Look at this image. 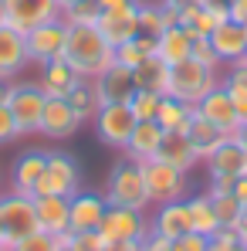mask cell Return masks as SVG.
Returning <instances> with one entry per match:
<instances>
[{
    "label": "cell",
    "instance_id": "cell-1",
    "mask_svg": "<svg viewBox=\"0 0 247 251\" xmlns=\"http://www.w3.org/2000/svg\"><path fill=\"white\" fill-rule=\"evenodd\" d=\"M65 58L75 65V72L82 78H95L115 61V48L102 38V31L95 24H68Z\"/></svg>",
    "mask_w": 247,
    "mask_h": 251
},
{
    "label": "cell",
    "instance_id": "cell-2",
    "mask_svg": "<svg viewBox=\"0 0 247 251\" xmlns=\"http://www.w3.org/2000/svg\"><path fill=\"white\" fill-rule=\"evenodd\" d=\"M105 201L109 207H135L146 210L149 207V194H146V180H142V163L122 156L115 167L109 170V180H105Z\"/></svg>",
    "mask_w": 247,
    "mask_h": 251
},
{
    "label": "cell",
    "instance_id": "cell-3",
    "mask_svg": "<svg viewBox=\"0 0 247 251\" xmlns=\"http://www.w3.org/2000/svg\"><path fill=\"white\" fill-rule=\"evenodd\" d=\"M213 85H220V68H210V65L197 61V58H186V61H180V65H169L166 95L197 105Z\"/></svg>",
    "mask_w": 247,
    "mask_h": 251
},
{
    "label": "cell",
    "instance_id": "cell-4",
    "mask_svg": "<svg viewBox=\"0 0 247 251\" xmlns=\"http://www.w3.org/2000/svg\"><path fill=\"white\" fill-rule=\"evenodd\" d=\"M44 88L38 82H10L7 92V109L14 112V123H17V136L27 139V136H38L41 129V112H44Z\"/></svg>",
    "mask_w": 247,
    "mask_h": 251
},
{
    "label": "cell",
    "instance_id": "cell-5",
    "mask_svg": "<svg viewBox=\"0 0 247 251\" xmlns=\"http://www.w3.org/2000/svg\"><path fill=\"white\" fill-rule=\"evenodd\" d=\"M0 227H3V241H7V248L17 245V241H24L27 234L41 231V224H38V210H34V197H27V194H14V190L0 194Z\"/></svg>",
    "mask_w": 247,
    "mask_h": 251
},
{
    "label": "cell",
    "instance_id": "cell-6",
    "mask_svg": "<svg viewBox=\"0 0 247 251\" xmlns=\"http://www.w3.org/2000/svg\"><path fill=\"white\" fill-rule=\"evenodd\" d=\"M82 190V167L71 153L65 150H47V167H44V176L38 183V194H54V197H71Z\"/></svg>",
    "mask_w": 247,
    "mask_h": 251
},
{
    "label": "cell",
    "instance_id": "cell-7",
    "mask_svg": "<svg viewBox=\"0 0 247 251\" xmlns=\"http://www.w3.org/2000/svg\"><path fill=\"white\" fill-rule=\"evenodd\" d=\"M186 176L180 167H169L163 160H146L142 163V180H146V194H149V204H169V201H183L186 197Z\"/></svg>",
    "mask_w": 247,
    "mask_h": 251
},
{
    "label": "cell",
    "instance_id": "cell-8",
    "mask_svg": "<svg viewBox=\"0 0 247 251\" xmlns=\"http://www.w3.org/2000/svg\"><path fill=\"white\" fill-rule=\"evenodd\" d=\"M91 126H95V136H98L102 146H112V150L122 153L132 129H135V116H132L129 102H115V105H102L95 112Z\"/></svg>",
    "mask_w": 247,
    "mask_h": 251
},
{
    "label": "cell",
    "instance_id": "cell-9",
    "mask_svg": "<svg viewBox=\"0 0 247 251\" xmlns=\"http://www.w3.org/2000/svg\"><path fill=\"white\" fill-rule=\"evenodd\" d=\"M105 241H146L149 238V214L135 207H109L98 224Z\"/></svg>",
    "mask_w": 247,
    "mask_h": 251
},
{
    "label": "cell",
    "instance_id": "cell-10",
    "mask_svg": "<svg viewBox=\"0 0 247 251\" xmlns=\"http://www.w3.org/2000/svg\"><path fill=\"white\" fill-rule=\"evenodd\" d=\"M27 38V58L31 65H47L54 58H65V41H68V24L58 17V21H47V24H38L34 31L24 34Z\"/></svg>",
    "mask_w": 247,
    "mask_h": 251
},
{
    "label": "cell",
    "instance_id": "cell-11",
    "mask_svg": "<svg viewBox=\"0 0 247 251\" xmlns=\"http://www.w3.org/2000/svg\"><path fill=\"white\" fill-rule=\"evenodd\" d=\"M7 7V24L21 34L34 31L38 24H47V21H58L61 17V7L58 0H3Z\"/></svg>",
    "mask_w": 247,
    "mask_h": 251
},
{
    "label": "cell",
    "instance_id": "cell-12",
    "mask_svg": "<svg viewBox=\"0 0 247 251\" xmlns=\"http://www.w3.org/2000/svg\"><path fill=\"white\" fill-rule=\"evenodd\" d=\"M44 167H47V150L31 146V150L17 153L14 163H10V190L34 197L38 194V183H41V176H44Z\"/></svg>",
    "mask_w": 247,
    "mask_h": 251
},
{
    "label": "cell",
    "instance_id": "cell-13",
    "mask_svg": "<svg viewBox=\"0 0 247 251\" xmlns=\"http://www.w3.org/2000/svg\"><path fill=\"white\" fill-rule=\"evenodd\" d=\"M203 163H206L210 180H237V176L247 170V150L237 143V136H227Z\"/></svg>",
    "mask_w": 247,
    "mask_h": 251
},
{
    "label": "cell",
    "instance_id": "cell-14",
    "mask_svg": "<svg viewBox=\"0 0 247 251\" xmlns=\"http://www.w3.org/2000/svg\"><path fill=\"white\" fill-rule=\"evenodd\" d=\"M206 41L213 44L220 65H237V61L247 54V24H237V21L224 17V21L210 31Z\"/></svg>",
    "mask_w": 247,
    "mask_h": 251
},
{
    "label": "cell",
    "instance_id": "cell-15",
    "mask_svg": "<svg viewBox=\"0 0 247 251\" xmlns=\"http://www.w3.org/2000/svg\"><path fill=\"white\" fill-rule=\"evenodd\" d=\"M197 112L203 116L206 123H213L220 132H227V136H234L237 126H241V116H237V109H234V102H230V95H227L224 85H213L206 92L203 99L197 102Z\"/></svg>",
    "mask_w": 247,
    "mask_h": 251
},
{
    "label": "cell",
    "instance_id": "cell-16",
    "mask_svg": "<svg viewBox=\"0 0 247 251\" xmlns=\"http://www.w3.org/2000/svg\"><path fill=\"white\" fill-rule=\"evenodd\" d=\"M27 65H31V58H27V38L21 31H14L10 24L0 27V78L3 82H17Z\"/></svg>",
    "mask_w": 247,
    "mask_h": 251
},
{
    "label": "cell",
    "instance_id": "cell-17",
    "mask_svg": "<svg viewBox=\"0 0 247 251\" xmlns=\"http://www.w3.org/2000/svg\"><path fill=\"white\" fill-rule=\"evenodd\" d=\"M109 210L105 194H91V190H78L68 197V221H71V231H95L102 224Z\"/></svg>",
    "mask_w": 247,
    "mask_h": 251
},
{
    "label": "cell",
    "instance_id": "cell-18",
    "mask_svg": "<svg viewBox=\"0 0 247 251\" xmlns=\"http://www.w3.org/2000/svg\"><path fill=\"white\" fill-rule=\"evenodd\" d=\"M82 129V119L71 112L68 99H47L41 112V132L44 139H71L75 132Z\"/></svg>",
    "mask_w": 247,
    "mask_h": 251
},
{
    "label": "cell",
    "instance_id": "cell-19",
    "mask_svg": "<svg viewBox=\"0 0 247 251\" xmlns=\"http://www.w3.org/2000/svg\"><path fill=\"white\" fill-rule=\"evenodd\" d=\"M95 82V92H98V102L102 105H115V102H129L132 99V92H135V78H132V72L119 65V61H112L102 75H95L91 78Z\"/></svg>",
    "mask_w": 247,
    "mask_h": 251
},
{
    "label": "cell",
    "instance_id": "cell-20",
    "mask_svg": "<svg viewBox=\"0 0 247 251\" xmlns=\"http://www.w3.org/2000/svg\"><path fill=\"white\" fill-rule=\"evenodd\" d=\"M82 82V75L75 72V65L68 58H54L41 65V75H38V85L44 88L47 99H68V92Z\"/></svg>",
    "mask_w": 247,
    "mask_h": 251
},
{
    "label": "cell",
    "instance_id": "cell-21",
    "mask_svg": "<svg viewBox=\"0 0 247 251\" xmlns=\"http://www.w3.org/2000/svg\"><path fill=\"white\" fill-rule=\"evenodd\" d=\"M159 139H163V126L156 123V119H135V129H132V136L125 143L122 156L135 160V163H146V160L156 156Z\"/></svg>",
    "mask_w": 247,
    "mask_h": 251
},
{
    "label": "cell",
    "instance_id": "cell-22",
    "mask_svg": "<svg viewBox=\"0 0 247 251\" xmlns=\"http://www.w3.org/2000/svg\"><path fill=\"white\" fill-rule=\"evenodd\" d=\"M149 227L153 234H159L166 241H176L190 231V214H186V204L183 201H169V204H159L156 214L149 217Z\"/></svg>",
    "mask_w": 247,
    "mask_h": 251
},
{
    "label": "cell",
    "instance_id": "cell-23",
    "mask_svg": "<svg viewBox=\"0 0 247 251\" xmlns=\"http://www.w3.org/2000/svg\"><path fill=\"white\" fill-rule=\"evenodd\" d=\"M34 210H38L41 231L54 234V238H65V234L71 231V221H68V197L41 194V197H34Z\"/></svg>",
    "mask_w": 247,
    "mask_h": 251
},
{
    "label": "cell",
    "instance_id": "cell-24",
    "mask_svg": "<svg viewBox=\"0 0 247 251\" xmlns=\"http://www.w3.org/2000/svg\"><path fill=\"white\" fill-rule=\"evenodd\" d=\"M135 10H139V7H132V10H102V17H98L95 27L102 31V38L112 44V48H119V44L132 41V38L139 34Z\"/></svg>",
    "mask_w": 247,
    "mask_h": 251
},
{
    "label": "cell",
    "instance_id": "cell-25",
    "mask_svg": "<svg viewBox=\"0 0 247 251\" xmlns=\"http://www.w3.org/2000/svg\"><path fill=\"white\" fill-rule=\"evenodd\" d=\"M156 160H163L169 167H180L183 173H190V170L200 163V156H197V150L190 146L186 132H163L159 150H156Z\"/></svg>",
    "mask_w": 247,
    "mask_h": 251
},
{
    "label": "cell",
    "instance_id": "cell-26",
    "mask_svg": "<svg viewBox=\"0 0 247 251\" xmlns=\"http://www.w3.org/2000/svg\"><path fill=\"white\" fill-rule=\"evenodd\" d=\"M183 132H186L190 146L197 150L200 163H203L206 156H210V153H213V150H217V146H220V143L227 139V132H220V129H217L213 123H206V119L200 116V112H193V119H190V126H186Z\"/></svg>",
    "mask_w": 247,
    "mask_h": 251
},
{
    "label": "cell",
    "instance_id": "cell-27",
    "mask_svg": "<svg viewBox=\"0 0 247 251\" xmlns=\"http://www.w3.org/2000/svg\"><path fill=\"white\" fill-rule=\"evenodd\" d=\"M190 51H193V38H190L180 24H173V27L159 31V38H156V54L163 58L166 65H180V61H186Z\"/></svg>",
    "mask_w": 247,
    "mask_h": 251
},
{
    "label": "cell",
    "instance_id": "cell-28",
    "mask_svg": "<svg viewBox=\"0 0 247 251\" xmlns=\"http://www.w3.org/2000/svg\"><path fill=\"white\" fill-rule=\"evenodd\" d=\"M183 204H186V214H190V231L206 234V238L220 231V221H217V210H213L210 194H193V197H183Z\"/></svg>",
    "mask_w": 247,
    "mask_h": 251
},
{
    "label": "cell",
    "instance_id": "cell-29",
    "mask_svg": "<svg viewBox=\"0 0 247 251\" xmlns=\"http://www.w3.org/2000/svg\"><path fill=\"white\" fill-rule=\"evenodd\" d=\"M132 78H135V88H149V92L166 95V85H169V65H166L159 54H149L142 65L132 68Z\"/></svg>",
    "mask_w": 247,
    "mask_h": 251
},
{
    "label": "cell",
    "instance_id": "cell-30",
    "mask_svg": "<svg viewBox=\"0 0 247 251\" xmlns=\"http://www.w3.org/2000/svg\"><path fill=\"white\" fill-rule=\"evenodd\" d=\"M193 112H197V105H190L183 99H173V95H163L156 123L163 126V132H183L190 126V119H193Z\"/></svg>",
    "mask_w": 247,
    "mask_h": 251
},
{
    "label": "cell",
    "instance_id": "cell-31",
    "mask_svg": "<svg viewBox=\"0 0 247 251\" xmlns=\"http://www.w3.org/2000/svg\"><path fill=\"white\" fill-rule=\"evenodd\" d=\"M224 17H217V14H210V10H203L200 3H190V7H183L180 14H176V24L193 38V41H200V38H210V31L220 24Z\"/></svg>",
    "mask_w": 247,
    "mask_h": 251
},
{
    "label": "cell",
    "instance_id": "cell-32",
    "mask_svg": "<svg viewBox=\"0 0 247 251\" xmlns=\"http://www.w3.org/2000/svg\"><path fill=\"white\" fill-rule=\"evenodd\" d=\"M68 105H71V112H75L82 123H91V119H95V112L102 109L98 92H95V82H91V78H82V82L68 92Z\"/></svg>",
    "mask_w": 247,
    "mask_h": 251
},
{
    "label": "cell",
    "instance_id": "cell-33",
    "mask_svg": "<svg viewBox=\"0 0 247 251\" xmlns=\"http://www.w3.org/2000/svg\"><path fill=\"white\" fill-rule=\"evenodd\" d=\"M220 85L227 88L241 123H247V68L244 65H227V75H220Z\"/></svg>",
    "mask_w": 247,
    "mask_h": 251
},
{
    "label": "cell",
    "instance_id": "cell-34",
    "mask_svg": "<svg viewBox=\"0 0 247 251\" xmlns=\"http://www.w3.org/2000/svg\"><path fill=\"white\" fill-rule=\"evenodd\" d=\"M149 54H156V38H153V34H135L132 41H125V44L115 48V61L125 65L129 72H132L135 65H142Z\"/></svg>",
    "mask_w": 247,
    "mask_h": 251
},
{
    "label": "cell",
    "instance_id": "cell-35",
    "mask_svg": "<svg viewBox=\"0 0 247 251\" xmlns=\"http://www.w3.org/2000/svg\"><path fill=\"white\" fill-rule=\"evenodd\" d=\"M135 21H139V34H153V38H159V31H166L163 3H142V0H139Z\"/></svg>",
    "mask_w": 247,
    "mask_h": 251
},
{
    "label": "cell",
    "instance_id": "cell-36",
    "mask_svg": "<svg viewBox=\"0 0 247 251\" xmlns=\"http://www.w3.org/2000/svg\"><path fill=\"white\" fill-rule=\"evenodd\" d=\"M159 102H163V95H159V92L135 88V92H132V99H129V109H132V116H135V119H156Z\"/></svg>",
    "mask_w": 247,
    "mask_h": 251
},
{
    "label": "cell",
    "instance_id": "cell-37",
    "mask_svg": "<svg viewBox=\"0 0 247 251\" xmlns=\"http://www.w3.org/2000/svg\"><path fill=\"white\" fill-rule=\"evenodd\" d=\"M98 17H102L98 0H78V3H71V7L61 10L65 24H98Z\"/></svg>",
    "mask_w": 247,
    "mask_h": 251
},
{
    "label": "cell",
    "instance_id": "cell-38",
    "mask_svg": "<svg viewBox=\"0 0 247 251\" xmlns=\"http://www.w3.org/2000/svg\"><path fill=\"white\" fill-rule=\"evenodd\" d=\"M61 241H65L71 251H105L109 248V241L102 238L98 227H95V231H68Z\"/></svg>",
    "mask_w": 247,
    "mask_h": 251
},
{
    "label": "cell",
    "instance_id": "cell-39",
    "mask_svg": "<svg viewBox=\"0 0 247 251\" xmlns=\"http://www.w3.org/2000/svg\"><path fill=\"white\" fill-rule=\"evenodd\" d=\"M210 201H213V210H217L220 227H234V221L241 217V204H237V197L227 190V194H210Z\"/></svg>",
    "mask_w": 247,
    "mask_h": 251
},
{
    "label": "cell",
    "instance_id": "cell-40",
    "mask_svg": "<svg viewBox=\"0 0 247 251\" xmlns=\"http://www.w3.org/2000/svg\"><path fill=\"white\" fill-rule=\"evenodd\" d=\"M58 245H61V238H54V234H47V231H34V234H27L24 241L10 245L7 251H58Z\"/></svg>",
    "mask_w": 247,
    "mask_h": 251
},
{
    "label": "cell",
    "instance_id": "cell-41",
    "mask_svg": "<svg viewBox=\"0 0 247 251\" xmlns=\"http://www.w3.org/2000/svg\"><path fill=\"white\" fill-rule=\"evenodd\" d=\"M210 251H247L237 238L234 227H220L217 234H210Z\"/></svg>",
    "mask_w": 247,
    "mask_h": 251
},
{
    "label": "cell",
    "instance_id": "cell-42",
    "mask_svg": "<svg viewBox=\"0 0 247 251\" xmlns=\"http://www.w3.org/2000/svg\"><path fill=\"white\" fill-rule=\"evenodd\" d=\"M173 251H210V238L197 234V231H186L183 238L173 241Z\"/></svg>",
    "mask_w": 247,
    "mask_h": 251
},
{
    "label": "cell",
    "instance_id": "cell-43",
    "mask_svg": "<svg viewBox=\"0 0 247 251\" xmlns=\"http://www.w3.org/2000/svg\"><path fill=\"white\" fill-rule=\"evenodd\" d=\"M14 139H21L17 136V123H14V112L7 105H0V146H7Z\"/></svg>",
    "mask_w": 247,
    "mask_h": 251
},
{
    "label": "cell",
    "instance_id": "cell-44",
    "mask_svg": "<svg viewBox=\"0 0 247 251\" xmlns=\"http://www.w3.org/2000/svg\"><path fill=\"white\" fill-rule=\"evenodd\" d=\"M190 58H197V61H203L210 68H220V58H217V51H213V44L200 38V41H193V51H190Z\"/></svg>",
    "mask_w": 247,
    "mask_h": 251
},
{
    "label": "cell",
    "instance_id": "cell-45",
    "mask_svg": "<svg viewBox=\"0 0 247 251\" xmlns=\"http://www.w3.org/2000/svg\"><path fill=\"white\" fill-rule=\"evenodd\" d=\"M203 10H210V14H217V17H227L230 14V0H197Z\"/></svg>",
    "mask_w": 247,
    "mask_h": 251
},
{
    "label": "cell",
    "instance_id": "cell-46",
    "mask_svg": "<svg viewBox=\"0 0 247 251\" xmlns=\"http://www.w3.org/2000/svg\"><path fill=\"white\" fill-rule=\"evenodd\" d=\"M142 251H173V241H166V238H159V234L149 231V238L142 241Z\"/></svg>",
    "mask_w": 247,
    "mask_h": 251
},
{
    "label": "cell",
    "instance_id": "cell-47",
    "mask_svg": "<svg viewBox=\"0 0 247 251\" xmlns=\"http://www.w3.org/2000/svg\"><path fill=\"white\" fill-rule=\"evenodd\" d=\"M230 194L237 197V204H241V207H247V173H241V176L230 183Z\"/></svg>",
    "mask_w": 247,
    "mask_h": 251
},
{
    "label": "cell",
    "instance_id": "cell-48",
    "mask_svg": "<svg viewBox=\"0 0 247 251\" xmlns=\"http://www.w3.org/2000/svg\"><path fill=\"white\" fill-rule=\"evenodd\" d=\"M227 17L237 21V24H247V0H230V14Z\"/></svg>",
    "mask_w": 247,
    "mask_h": 251
},
{
    "label": "cell",
    "instance_id": "cell-49",
    "mask_svg": "<svg viewBox=\"0 0 247 251\" xmlns=\"http://www.w3.org/2000/svg\"><path fill=\"white\" fill-rule=\"evenodd\" d=\"M98 7L102 10H132V7H139V0H98Z\"/></svg>",
    "mask_w": 247,
    "mask_h": 251
},
{
    "label": "cell",
    "instance_id": "cell-50",
    "mask_svg": "<svg viewBox=\"0 0 247 251\" xmlns=\"http://www.w3.org/2000/svg\"><path fill=\"white\" fill-rule=\"evenodd\" d=\"M234 231H237V238H241V245L247 248V207H241V217L234 221Z\"/></svg>",
    "mask_w": 247,
    "mask_h": 251
},
{
    "label": "cell",
    "instance_id": "cell-51",
    "mask_svg": "<svg viewBox=\"0 0 247 251\" xmlns=\"http://www.w3.org/2000/svg\"><path fill=\"white\" fill-rule=\"evenodd\" d=\"M105 251H142V241H109Z\"/></svg>",
    "mask_w": 247,
    "mask_h": 251
},
{
    "label": "cell",
    "instance_id": "cell-52",
    "mask_svg": "<svg viewBox=\"0 0 247 251\" xmlns=\"http://www.w3.org/2000/svg\"><path fill=\"white\" fill-rule=\"evenodd\" d=\"M166 7H173V10H183V7H190V3H197V0H159Z\"/></svg>",
    "mask_w": 247,
    "mask_h": 251
},
{
    "label": "cell",
    "instance_id": "cell-53",
    "mask_svg": "<svg viewBox=\"0 0 247 251\" xmlns=\"http://www.w3.org/2000/svg\"><path fill=\"white\" fill-rule=\"evenodd\" d=\"M234 136H237V143H241V146L247 150V123H241V126H237V132H234Z\"/></svg>",
    "mask_w": 247,
    "mask_h": 251
},
{
    "label": "cell",
    "instance_id": "cell-54",
    "mask_svg": "<svg viewBox=\"0 0 247 251\" xmlns=\"http://www.w3.org/2000/svg\"><path fill=\"white\" fill-rule=\"evenodd\" d=\"M7 92H10V82L0 78V105H7Z\"/></svg>",
    "mask_w": 247,
    "mask_h": 251
},
{
    "label": "cell",
    "instance_id": "cell-55",
    "mask_svg": "<svg viewBox=\"0 0 247 251\" xmlns=\"http://www.w3.org/2000/svg\"><path fill=\"white\" fill-rule=\"evenodd\" d=\"M0 27H7V7H3V0H0Z\"/></svg>",
    "mask_w": 247,
    "mask_h": 251
},
{
    "label": "cell",
    "instance_id": "cell-56",
    "mask_svg": "<svg viewBox=\"0 0 247 251\" xmlns=\"http://www.w3.org/2000/svg\"><path fill=\"white\" fill-rule=\"evenodd\" d=\"M71 3H78V0H58V7L65 10V7H71Z\"/></svg>",
    "mask_w": 247,
    "mask_h": 251
},
{
    "label": "cell",
    "instance_id": "cell-57",
    "mask_svg": "<svg viewBox=\"0 0 247 251\" xmlns=\"http://www.w3.org/2000/svg\"><path fill=\"white\" fill-rule=\"evenodd\" d=\"M0 248H7V241H3V227H0Z\"/></svg>",
    "mask_w": 247,
    "mask_h": 251
},
{
    "label": "cell",
    "instance_id": "cell-58",
    "mask_svg": "<svg viewBox=\"0 0 247 251\" xmlns=\"http://www.w3.org/2000/svg\"><path fill=\"white\" fill-rule=\"evenodd\" d=\"M58 251H71V248H68V245H65V241H61V245H58Z\"/></svg>",
    "mask_w": 247,
    "mask_h": 251
},
{
    "label": "cell",
    "instance_id": "cell-59",
    "mask_svg": "<svg viewBox=\"0 0 247 251\" xmlns=\"http://www.w3.org/2000/svg\"><path fill=\"white\" fill-rule=\"evenodd\" d=\"M237 65H244V68H247V54H244V58H241V61H237Z\"/></svg>",
    "mask_w": 247,
    "mask_h": 251
},
{
    "label": "cell",
    "instance_id": "cell-60",
    "mask_svg": "<svg viewBox=\"0 0 247 251\" xmlns=\"http://www.w3.org/2000/svg\"><path fill=\"white\" fill-rule=\"evenodd\" d=\"M0 251H7V248H0Z\"/></svg>",
    "mask_w": 247,
    "mask_h": 251
},
{
    "label": "cell",
    "instance_id": "cell-61",
    "mask_svg": "<svg viewBox=\"0 0 247 251\" xmlns=\"http://www.w3.org/2000/svg\"><path fill=\"white\" fill-rule=\"evenodd\" d=\"M244 173H247V170H244Z\"/></svg>",
    "mask_w": 247,
    "mask_h": 251
}]
</instances>
